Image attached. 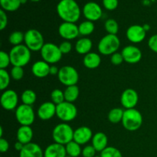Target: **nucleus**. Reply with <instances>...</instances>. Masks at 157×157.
<instances>
[{
	"label": "nucleus",
	"mask_w": 157,
	"mask_h": 157,
	"mask_svg": "<svg viewBox=\"0 0 157 157\" xmlns=\"http://www.w3.org/2000/svg\"><path fill=\"white\" fill-rule=\"evenodd\" d=\"M57 12L65 22L75 23L81 16V9L75 0H61L57 6Z\"/></svg>",
	"instance_id": "1"
},
{
	"label": "nucleus",
	"mask_w": 157,
	"mask_h": 157,
	"mask_svg": "<svg viewBox=\"0 0 157 157\" xmlns=\"http://www.w3.org/2000/svg\"><path fill=\"white\" fill-rule=\"evenodd\" d=\"M11 64L17 67H24L27 65L32 58L31 51L25 44L14 46L9 52Z\"/></svg>",
	"instance_id": "2"
},
{
	"label": "nucleus",
	"mask_w": 157,
	"mask_h": 157,
	"mask_svg": "<svg viewBox=\"0 0 157 157\" xmlns=\"http://www.w3.org/2000/svg\"><path fill=\"white\" fill-rule=\"evenodd\" d=\"M75 130L67 123H61L55 126L52 131V138L55 143L67 145L68 143L74 140Z\"/></svg>",
	"instance_id": "3"
},
{
	"label": "nucleus",
	"mask_w": 157,
	"mask_h": 157,
	"mask_svg": "<svg viewBox=\"0 0 157 157\" xmlns=\"http://www.w3.org/2000/svg\"><path fill=\"white\" fill-rule=\"evenodd\" d=\"M122 124L127 130L136 131L140 128L143 124L142 114L135 108L125 110L123 116Z\"/></svg>",
	"instance_id": "4"
},
{
	"label": "nucleus",
	"mask_w": 157,
	"mask_h": 157,
	"mask_svg": "<svg viewBox=\"0 0 157 157\" xmlns=\"http://www.w3.org/2000/svg\"><path fill=\"white\" fill-rule=\"evenodd\" d=\"M121 46V41L117 35L107 34L98 43V51L101 55H110L116 53Z\"/></svg>",
	"instance_id": "5"
},
{
	"label": "nucleus",
	"mask_w": 157,
	"mask_h": 157,
	"mask_svg": "<svg viewBox=\"0 0 157 157\" xmlns=\"http://www.w3.org/2000/svg\"><path fill=\"white\" fill-rule=\"evenodd\" d=\"M25 44L31 52H39L44 44V37L39 31L29 29L25 33Z\"/></svg>",
	"instance_id": "6"
},
{
	"label": "nucleus",
	"mask_w": 157,
	"mask_h": 157,
	"mask_svg": "<svg viewBox=\"0 0 157 157\" xmlns=\"http://www.w3.org/2000/svg\"><path fill=\"white\" fill-rule=\"evenodd\" d=\"M40 52L43 61L52 64L61 61L63 55L60 51L59 46L53 43H45Z\"/></svg>",
	"instance_id": "7"
},
{
	"label": "nucleus",
	"mask_w": 157,
	"mask_h": 157,
	"mask_svg": "<svg viewBox=\"0 0 157 157\" xmlns=\"http://www.w3.org/2000/svg\"><path fill=\"white\" fill-rule=\"evenodd\" d=\"M78 110L73 103L64 101L56 105V116L64 122H70L76 118Z\"/></svg>",
	"instance_id": "8"
},
{
	"label": "nucleus",
	"mask_w": 157,
	"mask_h": 157,
	"mask_svg": "<svg viewBox=\"0 0 157 157\" xmlns=\"http://www.w3.org/2000/svg\"><path fill=\"white\" fill-rule=\"evenodd\" d=\"M15 118L21 126H31L35 121V115L32 106L21 104L15 109Z\"/></svg>",
	"instance_id": "9"
},
{
	"label": "nucleus",
	"mask_w": 157,
	"mask_h": 157,
	"mask_svg": "<svg viewBox=\"0 0 157 157\" xmlns=\"http://www.w3.org/2000/svg\"><path fill=\"white\" fill-rule=\"evenodd\" d=\"M58 78L61 84L69 87L76 85L79 80V75L76 69L72 66H63L60 68Z\"/></svg>",
	"instance_id": "10"
},
{
	"label": "nucleus",
	"mask_w": 157,
	"mask_h": 157,
	"mask_svg": "<svg viewBox=\"0 0 157 157\" xmlns=\"http://www.w3.org/2000/svg\"><path fill=\"white\" fill-rule=\"evenodd\" d=\"M58 34L66 41L75 39L80 35L78 26L75 23L65 21L61 23L58 27Z\"/></svg>",
	"instance_id": "11"
},
{
	"label": "nucleus",
	"mask_w": 157,
	"mask_h": 157,
	"mask_svg": "<svg viewBox=\"0 0 157 157\" xmlns=\"http://www.w3.org/2000/svg\"><path fill=\"white\" fill-rule=\"evenodd\" d=\"M18 97L13 90H6L1 95V105L5 110H13L18 107Z\"/></svg>",
	"instance_id": "12"
},
{
	"label": "nucleus",
	"mask_w": 157,
	"mask_h": 157,
	"mask_svg": "<svg viewBox=\"0 0 157 157\" xmlns=\"http://www.w3.org/2000/svg\"><path fill=\"white\" fill-rule=\"evenodd\" d=\"M83 14L87 20L91 21H98L102 16V9L98 3L89 2L83 7Z\"/></svg>",
	"instance_id": "13"
},
{
	"label": "nucleus",
	"mask_w": 157,
	"mask_h": 157,
	"mask_svg": "<svg viewBox=\"0 0 157 157\" xmlns=\"http://www.w3.org/2000/svg\"><path fill=\"white\" fill-rule=\"evenodd\" d=\"M121 54L124 61L129 64H136L142 58V52L139 48L134 45H127L124 47Z\"/></svg>",
	"instance_id": "14"
},
{
	"label": "nucleus",
	"mask_w": 157,
	"mask_h": 157,
	"mask_svg": "<svg viewBox=\"0 0 157 157\" xmlns=\"http://www.w3.org/2000/svg\"><path fill=\"white\" fill-rule=\"evenodd\" d=\"M138 101H139V96L137 92L132 88L126 89L121 94V103L126 110L135 108Z\"/></svg>",
	"instance_id": "15"
},
{
	"label": "nucleus",
	"mask_w": 157,
	"mask_h": 157,
	"mask_svg": "<svg viewBox=\"0 0 157 157\" xmlns=\"http://www.w3.org/2000/svg\"><path fill=\"white\" fill-rule=\"evenodd\" d=\"M146 35L147 32L144 29L143 25L141 26L140 25H133L130 26L126 32L127 39L134 44L142 42L145 39Z\"/></svg>",
	"instance_id": "16"
},
{
	"label": "nucleus",
	"mask_w": 157,
	"mask_h": 157,
	"mask_svg": "<svg viewBox=\"0 0 157 157\" xmlns=\"http://www.w3.org/2000/svg\"><path fill=\"white\" fill-rule=\"evenodd\" d=\"M92 130L87 127H81L75 130L74 133V141L80 145H84L91 140L93 138Z\"/></svg>",
	"instance_id": "17"
},
{
	"label": "nucleus",
	"mask_w": 157,
	"mask_h": 157,
	"mask_svg": "<svg viewBox=\"0 0 157 157\" xmlns=\"http://www.w3.org/2000/svg\"><path fill=\"white\" fill-rule=\"evenodd\" d=\"M56 115V105L53 102H44L38 107V116L42 121L52 119Z\"/></svg>",
	"instance_id": "18"
},
{
	"label": "nucleus",
	"mask_w": 157,
	"mask_h": 157,
	"mask_svg": "<svg viewBox=\"0 0 157 157\" xmlns=\"http://www.w3.org/2000/svg\"><path fill=\"white\" fill-rule=\"evenodd\" d=\"M19 157H44V153L39 145L30 143L25 145L24 148L19 153Z\"/></svg>",
	"instance_id": "19"
},
{
	"label": "nucleus",
	"mask_w": 157,
	"mask_h": 157,
	"mask_svg": "<svg viewBox=\"0 0 157 157\" xmlns=\"http://www.w3.org/2000/svg\"><path fill=\"white\" fill-rule=\"evenodd\" d=\"M67 156L65 146L54 143L46 147L44 157H65Z\"/></svg>",
	"instance_id": "20"
},
{
	"label": "nucleus",
	"mask_w": 157,
	"mask_h": 157,
	"mask_svg": "<svg viewBox=\"0 0 157 157\" xmlns=\"http://www.w3.org/2000/svg\"><path fill=\"white\" fill-rule=\"evenodd\" d=\"M50 67L48 63L44 61H38L33 64L32 67V74L35 77L43 78L50 75Z\"/></svg>",
	"instance_id": "21"
},
{
	"label": "nucleus",
	"mask_w": 157,
	"mask_h": 157,
	"mask_svg": "<svg viewBox=\"0 0 157 157\" xmlns=\"http://www.w3.org/2000/svg\"><path fill=\"white\" fill-rule=\"evenodd\" d=\"M92 146L94 147L97 152H102L104 149L107 147L108 144V139L105 133L102 132H98V133L94 134L92 138Z\"/></svg>",
	"instance_id": "22"
},
{
	"label": "nucleus",
	"mask_w": 157,
	"mask_h": 157,
	"mask_svg": "<svg viewBox=\"0 0 157 157\" xmlns=\"http://www.w3.org/2000/svg\"><path fill=\"white\" fill-rule=\"evenodd\" d=\"M33 138V130L30 126H21L17 131V140L26 145L32 143Z\"/></svg>",
	"instance_id": "23"
},
{
	"label": "nucleus",
	"mask_w": 157,
	"mask_h": 157,
	"mask_svg": "<svg viewBox=\"0 0 157 157\" xmlns=\"http://www.w3.org/2000/svg\"><path fill=\"white\" fill-rule=\"evenodd\" d=\"M101 62V56L95 52H90V53L87 54L86 55H84V59H83V64L88 69L97 68L100 66Z\"/></svg>",
	"instance_id": "24"
},
{
	"label": "nucleus",
	"mask_w": 157,
	"mask_h": 157,
	"mask_svg": "<svg viewBox=\"0 0 157 157\" xmlns=\"http://www.w3.org/2000/svg\"><path fill=\"white\" fill-rule=\"evenodd\" d=\"M93 46L92 41L88 38H81L78 40L75 44V50L80 55H87L90 53Z\"/></svg>",
	"instance_id": "25"
},
{
	"label": "nucleus",
	"mask_w": 157,
	"mask_h": 157,
	"mask_svg": "<svg viewBox=\"0 0 157 157\" xmlns=\"http://www.w3.org/2000/svg\"><path fill=\"white\" fill-rule=\"evenodd\" d=\"M79 88L77 85H72L67 87L64 90V99L65 101L70 103H74L79 96Z\"/></svg>",
	"instance_id": "26"
},
{
	"label": "nucleus",
	"mask_w": 157,
	"mask_h": 157,
	"mask_svg": "<svg viewBox=\"0 0 157 157\" xmlns=\"http://www.w3.org/2000/svg\"><path fill=\"white\" fill-rule=\"evenodd\" d=\"M2 9L6 12H15L21 6L20 0H0Z\"/></svg>",
	"instance_id": "27"
},
{
	"label": "nucleus",
	"mask_w": 157,
	"mask_h": 157,
	"mask_svg": "<svg viewBox=\"0 0 157 157\" xmlns=\"http://www.w3.org/2000/svg\"><path fill=\"white\" fill-rule=\"evenodd\" d=\"M65 149L67 156L71 157H78L82 153L81 145L74 140L65 145Z\"/></svg>",
	"instance_id": "28"
},
{
	"label": "nucleus",
	"mask_w": 157,
	"mask_h": 157,
	"mask_svg": "<svg viewBox=\"0 0 157 157\" xmlns=\"http://www.w3.org/2000/svg\"><path fill=\"white\" fill-rule=\"evenodd\" d=\"M124 110L120 107L113 108L108 113V121L112 124H118L120 122H122L123 116H124Z\"/></svg>",
	"instance_id": "29"
},
{
	"label": "nucleus",
	"mask_w": 157,
	"mask_h": 157,
	"mask_svg": "<svg viewBox=\"0 0 157 157\" xmlns=\"http://www.w3.org/2000/svg\"><path fill=\"white\" fill-rule=\"evenodd\" d=\"M94 24L91 21H84L81 22L78 25V30H79V34L83 36H87L90 35V34L93 33L94 31Z\"/></svg>",
	"instance_id": "30"
},
{
	"label": "nucleus",
	"mask_w": 157,
	"mask_h": 157,
	"mask_svg": "<svg viewBox=\"0 0 157 157\" xmlns=\"http://www.w3.org/2000/svg\"><path fill=\"white\" fill-rule=\"evenodd\" d=\"M21 101H22L23 104H26V105L32 106L34 104L36 101L37 95L34 90L28 89V90H24L21 94Z\"/></svg>",
	"instance_id": "31"
},
{
	"label": "nucleus",
	"mask_w": 157,
	"mask_h": 157,
	"mask_svg": "<svg viewBox=\"0 0 157 157\" xmlns=\"http://www.w3.org/2000/svg\"><path fill=\"white\" fill-rule=\"evenodd\" d=\"M9 41L10 44H13L14 46L22 44L21 43L25 41V35L19 31L14 32L9 35Z\"/></svg>",
	"instance_id": "32"
},
{
	"label": "nucleus",
	"mask_w": 157,
	"mask_h": 157,
	"mask_svg": "<svg viewBox=\"0 0 157 157\" xmlns=\"http://www.w3.org/2000/svg\"><path fill=\"white\" fill-rule=\"evenodd\" d=\"M104 28H105L107 33L110 34V35H117L118 30H119L118 23L117 22L116 20L113 19V18H109L105 21Z\"/></svg>",
	"instance_id": "33"
},
{
	"label": "nucleus",
	"mask_w": 157,
	"mask_h": 157,
	"mask_svg": "<svg viewBox=\"0 0 157 157\" xmlns=\"http://www.w3.org/2000/svg\"><path fill=\"white\" fill-rule=\"evenodd\" d=\"M11 75L6 69H0V89L4 90L9 87Z\"/></svg>",
	"instance_id": "34"
},
{
	"label": "nucleus",
	"mask_w": 157,
	"mask_h": 157,
	"mask_svg": "<svg viewBox=\"0 0 157 157\" xmlns=\"http://www.w3.org/2000/svg\"><path fill=\"white\" fill-rule=\"evenodd\" d=\"M51 98H52V102H53L55 105L61 104L62 102L65 101L64 99V92L60 89H55L52 90L51 94Z\"/></svg>",
	"instance_id": "35"
},
{
	"label": "nucleus",
	"mask_w": 157,
	"mask_h": 157,
	"mask_svg": "<svg viewBox=\"0 0 157 157\" xmlns=\"http://www.w3.org/2000/svg\"><path fill=\"white\" fill-rule=\"evenodd\" d=\"M101 157H123L118 149L113 147H107L101 153Z\"/></svg>",
	"instance_id": "36"
},
{
	"label": "nucleus",
	"mask_w": 157,
	"mask_h": 157,
	"mask_svg": "<svg viewBox=\"0 0 157 157\" xmlns=\"http://www.w3.org/2000/svg\"><path fill=\"white\" fill-rule=\"evenodd\" d=\"M11 78L15 81H19L22 79L24 77V69L22 67H17V66H13L11 69Z\"/></svg>",
	"instance_id": "37"
},
{
	"label": "nucleus",
	"mask_w": 157,
	"mask_h": 157,
	"mask_svg": "<svg viewBox=\"0 0 157 157\" xmlns=\"http://www.w3.org/2000/svg\"><path fill=\"white\" fill-rule=\"evenodd\" d=\"M11 64V59L9 54L2 51L0 52V69H6Z\"/></svg>",
	"instance_id": "38"
},
{
	"label": "nucleus",
	"mask_w": 157,
	"mask_h": 157,
	"mask_svg": "<svg viewBox=\"0 0 157 157\" xmlns=\"http://www.w3.org/2000/svg\"><path fill=\"white\" fill-rule=\"evenodd\" d=\"M96 150L92 145L86 146L82 150V156L83 157H94L96 153Z\"/></svg>",
	"instance_id": "39"
},
{
	"label": "nucleus",
	"mask_w": 157,
	"mask_h": 157,
	"mask_svg": "<svg viewBox=\"0 0 157 157\" xmlns=\"http://www.w3.org/2000/svg\"><path fill=\"white\" fill-rule=\"evenodd\" d=\"M104 8L109 11L116 9L118 6V0H103Z\"/></svg>",
	"instance_id": "40"
},
{
	"label": "nucleus",
	"mask_w": 157,
	"mask_h": 157,
	"mask_svg": "<svg viewBox=\"0 0 157 157\" xmlns=\"http://www.w3.org/2000/svg\"><path fill=\"white\" fill-rule=\"evenodd\" d=\"M59 48L63 55L68 54L72 49V44L69 41H64L60 44Z\"/></svg>",
	"instance_id": "41"
},
{
	"label": "nucleus",
	"mask_w": 157,
	"mask_h": 157,
	"mask_svg": "<svg viewBox=\"0 0 157 157\" xmlns=\"http://www.w3.org/2000/svg\"><path fill=\"white\" fill-rule=\"evenodd\" d=\"M110 61L114 65H120V64H121L123 61H124L122 54L119 53V52H116V53L113 54L111 55V58H110Z\"/></svg>",
	"instance_id": "42"
},
{
	"label": "nucleus",
	"mask_w": 157,
	"mask_h": 157,
	"mask_svg": "<svg viewBox=\"0 0 157 157\" xmlns=\"http://www.w3.org/2000/svg\"><path fill=\"white\" fill-rule=\"evenodd\" d=\"M8 24V17L6 13V11L3 9L0 10V30H4L5 28L7 26Z\"/></svg>",
	"instance_id": "43"
},
{
	"label": "nucleus",
	"mask_w": 157,
	"mask_h": 157,
	"mask_svg": "<svg viewBox=\"0 0 157 157\" xmlns=\"http://www.w3.org/2000/svg\"><path fill=\"white\" fill-rule=\"evenodd\" d=\"M148 46L150 48V50L154 52L155 53H157V34L152 35L149 38Z\"/></svg>",
	"instance_id": "44"
},
{
	"label": "nucleus",
	"mask_w": 157,
	"mask_h": 157,
	"mask_svg": "<svg viewBox=\"0 0 157 157\" xmlns=\"http://www.w3.org/2000/svg\"><path fill=\"white\" fill-rule=\"evenodd\" d=\"M9 144L4 138H0V152L1 153H6L9 150Z\"/></svg>",
	"instance_id": "45"
},
{
	"label": "nucleus",
	"mask_w": 157,
	"mask_h": 157,
	"mask_svg": "<svg viewBox=\"0 0 157 157\" xmlns=\"http://www.w3.org/2000/svg\"><path fill=\"white\" fill-rule=\"evenodd\" d=\"M60 69H58L56 66L52 65L50 67V75H58Z\"/></svg>",
	"instance_id": "46"
},
{
	"label": "nucleus",
	"mask_w": 157,
	"mask_h": 157,
	"mask_svg": "<svg viewBox=\"0 0 157 157\" xmlns=\"http://www.w3.org/2000/svg\"><path fill=\"white\" fill-rule=\"evenodd\" d=\"M25 144H23L22 143L19 142V141H17L15 144V149L17 150V151L21 152L22 150V149L24 148Z\"/></svg>",
	"instance_id": "47"
},
{
	"label": "nucleus",
	"mask_w": 157,
	"mask_h": 157,
	"mask_svg": "<svg viewBox=\"0 0 157 157\" xmlns=\"http://www.w3.org/2000/svg\"><path fill=\"white\" fill-rule=\"evenodd\" d=\"M143 28H144V29L146 31V32H148V31L150 29V26L148 24L144 25H143Z\"/></svg>",
	"instance_id": "48"
},
{
	"label": "nucleus",
	"mask_w": 157,
	"mask_h": 157,
	"mask_svg": "<svg viewBox=\"0 0 157 157\" xmlns=\"http://www.w3.org/2000/svg\"><path fill=\"white\" fill-rule=\"evenodd\" d=\"M3 136V128L2 127H0V138H2Z\"/></svg>",
	"instance_id": "49"
},
{
	"label": "nucleus",
	"mask_w": 157,
	"mask_h": 157,
	"mask_svg": "<svg viewBox=\"0 0 157 157\" xmlns=\"http://www.w3.org/2000/svg\"><path fill=\"white\" fill-rule=\"evenodd\" d=\"M20 2H21V4H25V3L27 2V0H20Z\"/></svg>",
	"instance_id": "50"
},
{
	"label": "nucleus",
	"mask_w": 157,
	"mask_h": 157,
	"mask_svg": "<svg viewBox=\"0 0 157 157\" xmlns=\"http://www.w3.org/2000/svg\"><path fill=\"white\" fill-rule=\"evenodd\" d=\"M30 1H32V2H39V1H41V0H30Z\"/></svg>",
	"instance_id": "51"
},
{
	"label": "nucleus",
	"mask_w": 157,
	"mask_h": 157,
	"mask_svg": "<svg viewBox=\"0 0 157 157\" xmlns=\"http://www.w3.org/2000/svg\"><path fill=\"white\" fill-rule=\"evenodd\" d=\"M65 157H71V156H67H67H66Z\"/></svg>",
	"instance_id": "52"
},
{
	"label": "nucleus",
	"mask_w": 157,
	"mask_h": 157,
	"mask_svg": "<svg viewBox=\"0 0 157 157\" xmlns=\"http://www.w3.org/2000/svg\"><path fill=\"white\" fill-rule=\"evenodd\" d=\"M94 157H101V156H95Z\"/></svg>",
	"instance_id": "53"
}]
</instances>
